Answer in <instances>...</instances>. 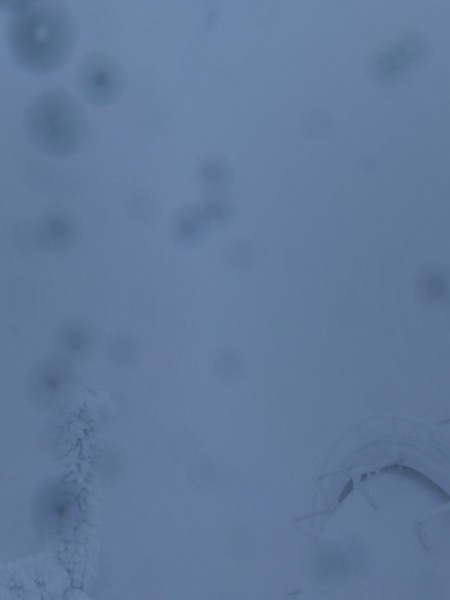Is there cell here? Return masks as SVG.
<instances>
[{
	"mask_svg": "<svg viewBox=\"0 0 450 600\" xmlns=\"http://www.w3.org/2000/svg\"><path fill=\"white\" fill-rule=\"evenodd\" d=\"M75 83L86 102L95 107H105L123 94L127 75L115 56L106 51H92L78 63Z\"/></svg>",
	"mask_w": 450,
	"mask_h": 600,
	"instance_id": "cell-3",
	"label": "cell"
},
{
	"mask_svg": "<svg viewBox=\"0 0 450 600\" xmlns=\"http://www.w3.org/2000/svg\"><path fill=\"white\" fill-rule=\"evenodd\" d=\"M23 127L29 143L38 152L63 158L81 147L88 121L76 98L56 88L43 91L32 100L26 109Z\"/></svg>",
	"mask_w": 450,
	"mask_h": 600,
	"instance_id": "cell-2",
	"label": "cell"
},
{
	"mask_svg": "<svg viewBox=\"0 0 450 600\" xmlns=\"http://www.w3.org/2000/svg\"><path fill=\"white\" fill-rule=\"evenodd\" d=\"M1 10L10 14L8 44L24 71L49 74L70 58L77 24L66 4L56 0L1 1Z\"/></svg>",
	"mask_w": 450,
	"mask_h": 600,
	"instance_id": "cell-1",
	"label": "cell"
}]
</instances>
